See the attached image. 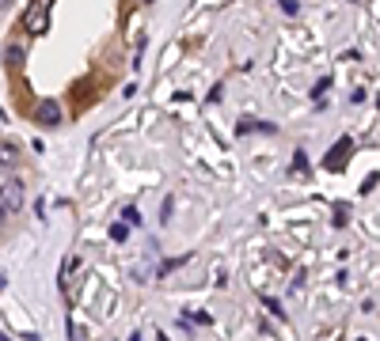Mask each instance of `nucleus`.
<instances>
[{
  "mask_svg": "<svg viewBox=\"0 0 380 341\" xmlns=\"http://www.w3.org/2000/svg\"><path fill=\"white\" fill-rule=\"evenodd\" d=\"M50 8H54V0H31V8L23 12V31L31 34L50 31Z\"/></svg>",
  "mask_w": 380,
  "mask_h": 341,
  "instance_id": "nucleus-1",
  "label": "nucleus"
},
{
  "mask_svg": "<svg viewBox=\"0 0 380 341\" xmlns=\"http://www.w3.org/2000/svg\"><path fill=\"white\" fill-rule=\"evenodd\" d=\"M23 201H27V190H23V182L16 179V175H8V179L0 182V205L8 209V216L12 212H19L23 209Z\"/></svg>",
  "mask_w": 380,
  "mask_h": 341,
  "instance_id": "nucleus-2",
  "label": "nucleus"
},
{
  "mask_svg": "<svg viewBox=\"0 0 380 341\" xmlns=\"http://www.w3.org/2000/svg\"><path fill=\"white\" fill-rule=\"evenodd\" d=\"M350 152H354V140L342 137L339 144H335L327 155H323V167H327V170H342V167H346V160H350Z\"/></svg>",
  "mask_w": 380,
  "mask_h": 341,
  "instance_id": "nucleus-3",
  "label": "nucleus"
},
{
  "mask_svg": "<svg viewBox=\"0 0 380 341\" xmlns=\"http://www.w3.org/2000/svg\"><path fill=\"white\" fill-rule=\"evenodd\" d=\"M34 122H38V125H46V129H50V125H61V106L54 103V99L38 103V110H34Z\"/></svg>",
  "mask_w": 380,
  "mask_h": 341,
  "instance_id": "nucleus-4",
  "label": "nucleus"
},
{
  "mask_svg": "<svg viewBox=\"0 0 380 341\" xmlns=\"http://www.w3.org/2000/svg\"><path fill=\"white\" fill-rule=\"evenodd\" d=\"M23 61H27V49L19 46V42H12V46L4 49V65H8V73H19V68H23Z\"/></svg>",
  "mask_w": 380,
  "mask_h": 341,
  "instance_id": "nucleus-5",
  "label": "nucleus"
},
{
  "mask_svg": "<svg viewBox=\"0 0 380 341\" xmlns=\"http://www.w3.org/2000/svg\"><path fill=\"white\" fill-rule=\"evenodd\" d=\"M19 163V148L12 140H0V170H12Z\"/></svg>",
  "mask_w": 380,
  "mask_h": 341,
  "instance_id": "nucleus-6",
  "label": "nucleus"
},
{
  "mask_svg": "<svg viewBox=\"0 0 380 341\" xmlns=\"http://www.w3.org/2000/svg\"><path fill=\"white\" fill-rule=\"evenodd\" d=\"M236 133H240V137H248V133H274V125L270 122H255V118H240Z\"/></svg>",
  "mask_w": 380,
  "mask_h": 341,
  "instance_id": "nucleus-7",
  "label": "nucleus"
},
{
  "mask_svg": "<svg viewBox=\"0 0 380 341\" xmlns=\"http://www.w3.org/2000/svg\"><path fill=\"white\" fill-rule=\"evenodd\" d=\"M110 239H115V243H126V239H130V224H122V220H118V224L110 227Z\"/></svg>",
  "mask_w": 380,
  "mask_h": 341,
  "instance_id": "nucleus-8",
  "label": "nucleus"
},
{
  "mask_svg": "<svg viewBox=\"0 0 380 341\" xmlns=\"http://www.w3.org/2000/svg\"><path fill=\"white\" fill-rule=\"evenodd\" d=\"M293 170H297V175H308V155L300 152V148L293 152Z\"/></svg>",
  "mask_w": 380,
  "mask_h": 341,
  "instance_id": "nucleus-9",
  "label": "nucleus"
},
{
  "mask_svg": "<svg viewBox=\"0 0 380 341\" xmlns=\"http://www.w3.org/2000/svg\"><path fill=\"white\" fill-rule=\"evenodd\" d=\"M182 318H194L198 326H209V323H213V318H209L206 311H194V315H190V311H182Z\"/></svg>",
  "mask_w": 380,
  "mask_h": 341,
  "instance_id": "nucleus-10",
  "label": "nucleus"
},
{
  "mask_svg": "<svg viewBox=\"0 0 380 341\" xmlns=\"http://www.w3.org/2000/svg\"><path fill=\"white\" fill-rule=\"evenodd\" d=\"M278 8L285 12V16H297V12H300V4H297V0H278Z\"/></svg>",
  "mask_w": 380,
  "mask_h": 341,
  "instance_id": "nucleus-11",
  "label": "nucleus"
},
{
  "mask_svg": "<svg viewBox=\"0 0 380 341\" xmlns=\"http://www.w3.org/2000/svg\"><path fill=\"white\" fill-rule=\"evenodd\" d=\"M346 220H350L346 205H339V209H335V227H346Z\"/></svg>",
  "mask_w": 380,
  "mask_h": 341,
  "instance_id": "nucleus-12",
  "label": "nucleus"
},
{
  "mask_svg": "<svg viewBox=\"0 0 380 341\" xmlns=\"http://www.w3.org/2000/svg\"><path fill=\"white\" fill-rule=\"evenodd\" d=\"M327 88H331V76H323V80H316V88H312V99H320Z\"/></svg>",
  "mask_w": 380,
  "mask_h": 341,
  "instance_id": "nucleus-13",
  "label": "nucleus"
},
{
  "mask_svg": "<svg viewBox=\"0 0 380 341\" xmlns=\"http://www.w3.org/2000/svg\"><path fill=\"white\" fill-rule=\"evenodd\" d=\"M263 303H266V307H270L278 318H285V311H281V303H278V300H270V296H263Z\"/></svg>",
  "mask_w": 380,
  "mask_h": 341,
  "instance_id": "nucleus-14",
  "label": "nucleus"
},
{
  "mask_svg": "<svg viewBox=\"0 0 380 341\" xmlns=\"http://www.w3.org/2000/svg\"><path fill=\"white\" fill-rule=\"evenodd\" d=\"M171 212H175V197H167L164 209H160V220H171Z\"/></svg>",
  "mask_w": 380,
  "mask_h": 341,
  "instance_id": "nucleus-15",
  "label": "nucleus"
},
{
  "mask_svg": "<svg viewBox=\"0 0 380 341\" xmlns=\"http://www.w3.org/2000/svg\"><path fill=\"white\" fill-rule=\"evenodd\" d=\"M8 224V209H4V205H0V227Z\"/></svg>",
  "mask_w": 380,
  "mask_h": 341,
  "instance_id": "nucleus-16",
  "label": "nucleus"
},
{
  "mask_svg": "<svg viewBox=\"0 0 380 341\" xmlns=\"http://www.w3.org/2000/svg\"><path fill=\"white\" fill-rule=\"evenodd\" d=\"M12 8V0H0V12H8Z\"/></svg>",
  "mask_w": 380,
  "mask_h": 341,
  "instance_id": "nucleus-17",
  "label": "nucleus"
},
{
  "mask_svg": "<svg viewBox=\"0 0 380 341\" xmlns=\"http://www.w3.org/2000/svg\"><path fill=\"white\" fill-rule=\"evenodd\" d=\"M0 341H12V338H8V333H0Z\"/></svg>",
  "mask_w": 380,
  "mask_h": 341,
  "instance_id": "nucleus-18",
  "label": "nucleus"
},
{
  "mask_svg": "<svg viewBox=\"0 0 380 341\" xmlns=\"http://www.w3.org/2000/svg\"><path fill=\"white\" fill-rule=\"evenodd\" d=\"M130 341H141V338H137V333H133V338H130Z\"/></svg>",
  "mask_w": 380,
  "mask_h": 341,
  "instance_id": "nucleus-19",
  "label": "nucleus"
},
{
  "mask_svg": "<svg viewBox=\"0 0 380 341\" xmlns=\"http://www.w3.org/2000/svg\"><path fill=\"white\" fill-rule=\"evenodd\" d=\"M145 4H152V0H145Z\"/></svg>",
  "mask_w": 380,
  "mask_h": 341,
  "instance_id": "nucleus-20",
  "label": "nucleus"
}]
</instances>
